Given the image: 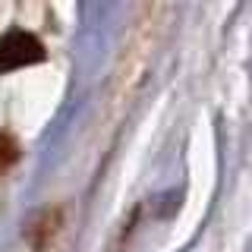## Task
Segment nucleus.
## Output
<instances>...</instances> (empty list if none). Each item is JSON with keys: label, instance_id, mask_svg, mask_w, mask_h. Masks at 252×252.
Returning a JSON list of instances; mask_svg holds the SVG:
<instances>
[{"label": "nucleus", "instance_id": "f257e3e1", "mask_svg": "<svg viewBox=\"0 0 252 252\" xmlns=\"http://www.w3.org/2000/svg\"><path fill=\"white\" fill-rule=\"evenodd\" d=\"M44 60V44L38 41L32 32H6L0 38V73H10L19 66H32V63Z\"/></svg>", "mask_w": 252, "mask_h": 252}, {"label": "nucleus", "instance_id": "f03ea898", "mask_svg": "<svg viewBox=\"0 0 252 252\" xmlns=\"http://www.w3.org/2000/svg\"><path fill=\"white\" fill-rule=\"evenodd\" d=\"M16 158H19V145H16L6 132H0V177L16 164Z\"/></svg>", "mask_w": 252, "mask_h": 252}]
</instances>
